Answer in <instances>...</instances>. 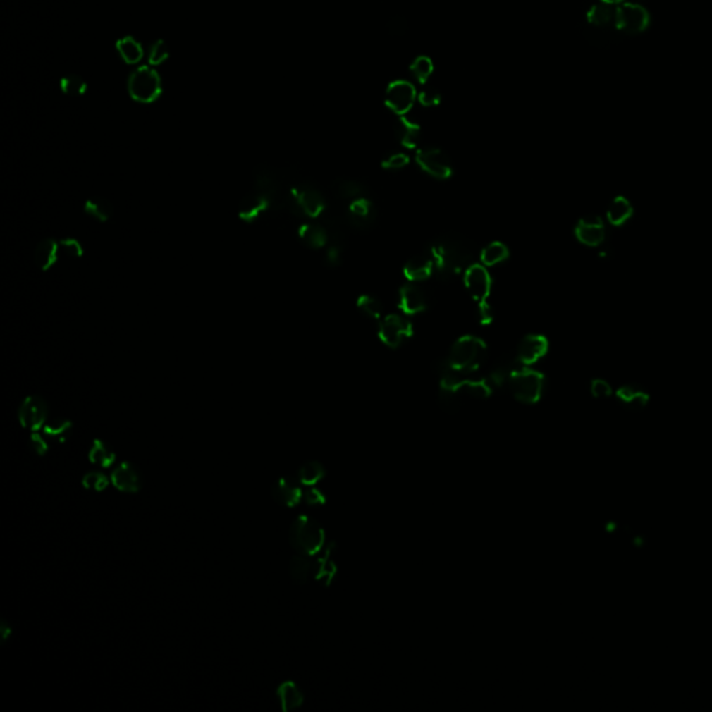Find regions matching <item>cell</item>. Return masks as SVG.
I'll return each mask as SVG.
<instances>
[{
  "label": "cell",
  "instance_id": "obj_1",
  "mask_svg": "<svg viewBox=\"0 0 712 712\" xmlns=\"http://www.w3.org/2000/svg\"><path fill=\"white\" fill-rule=\"evenodd\" d=\"M651 24L650 11L639 0L610 4L596 1L586 13V35L593 44L644 34Z\"/></svg>",
  "mask_w": 712,
  "mask_h": 712
},
{
  "label": "cell",
  "instance_id": "obj_2",
  "mask_svg": "<svg viewBox=\"0 0 712 712\" xmlns=\"http://www.w3.org/2000/svg\"><path fill=\"white\" fill-rule=\"evenodd\" d=\"M430 251L434 257L436 271L443 280H448L462 271L465 273V270L473 264V251L460 237L448 235L438 238L434 241Z\"/></svg>",
  "mask_w": 712,
  "mask_h": 712
},
{
  "label": "cell",
  "instance_id": "obj_3",
  "mask_svg": "<svg viewBox=\"0 0 712 712\" xmlns=\"http://www.w3.org/2000/svg\"><path fill=\"white\" fill-rule=\"evenodd\" d=\"M487 354L486 343L474 336H463L453 345L447 360V366L465 372L474 373Z\"/></svg>",
  "mask_w": 712,
  "mask_h": 712
},
{
  "label": "cell",
  "instance_id": "obj_4",
  "mask_svg": "<svg viewBox=\"0 0 712 712\" xmlns=\"http://www.w3.org/2000/svg\"><path fill=\"white\" fill-rule=\"evenodd\" d=\"M290 544L298 554L314 556L324 544V532L309 516H300L290 527Z\"/></svg>",
  "mask_w": 712,
  "mask_h": 712
},
{
  "label": "cell",
  "instance_id": "obj_5",
  "mask_svg": "<svg viewBox=\"0 0 712 712\" xmlns=\"http://www.w3.org/2000/svg\"><path fill=\"white\" fill-rule=\"evenodd\" d=\"M509 387L513 397L523 404H536L544 390V376L529 369H513L509 376Z\"/></svg>",
  "mask_w": 712,
  "mask_h": 712
},
{
  "label": "cell",
  "instance_id": "obj_6",
  "mask_svg": "<svg viewBox=\"0 0 712 712\" xmlns=\"http://www.w3.org/2000/svg\"><path fill=\"white\" fill-rule=\"evenodd\" d=\"M128 94L138 103H152L161 94V80L151 66L135 68L128 78Z\"/></svg>",
  "mask_w": 712,
  "mask_h": 712
},
{
  "label": "cell",
  "instance_id": "obj_7",
  "mask_svg": "<svg viewBox=\"0 0 712 712\" xmlns=\"http://www.w3.org/2000/svg\"><path fill=\"white\" fill-rule=\"evenodd\" d=\"M286 204L294 214L306 216L309 219L320 217L326 209L323 195L307 184L291 188L286 198Z\"/></svg>",
  "mask_w": 712,
  "mask_h": 712
},
{
  "label": "cell",
  "instance_id": "obj_8",
  "mask_svg": "<svg viewBox=\"0 0 712 712\" xmlns=\"http://www.w3.org/2000/svg\"><path fill=\"white\" fill-rule=\"evenodd\" d=\"M463 283L469 295L479 304H487L491 293V276L484 264H470L463 274Z\"/></svg>",
  "mask_w": 712,
  "mask_h": 712
},
{
  "label": "cell",
  "instance_id": "obj_9",
  "mask_svg": "<svg viewBox=\"0 0 712 712\" xmlns=\"http://www.w3.org/2000/svg\"><path fill=\"white\" fill-rule=\"evenodd\" d=\"M48 413L49 407L42 397L28 395L18 407V420L24 429L38 431L47 424Z\"/></svg>",
  "mask_w": 712,
  "mask_h": 712
},
{
  "label": "cell",
  "instance_id": "obj_10",
  "mask_svg": "<svg viewBox=\"0 0 712 712\" xmlns=\"http://www.w3.org/2000/svg\"><path fill=\"white\" fill-rule=\"evenodd\" d=\"M416 161L429 176L447 180L453 176V167L448 156L440 148H423L416 153Z\"/></svg>",
  "mask_w": 712,
  "mask_h": 712
},
{
  "label": "cell",
  "instance_id": "obj_11",
  "mask_svg": "<svg viewBox=\"0 0 712 712\" xmlns=\"http://www.w3.org/2000/svg\"><path fill=\"white\" fill-rule=\"evenodd\" d=\"M412 334L413 327L410 321L398 314L387 316L379 326V337L381 343L390 348H398L404 338H409Z\"/></svg>",
  "mask_w": 712,
  "mask_h": 712
},
{
  "label": "cell",
  "instance_id": "obj_12",
  "mask_svg": "<svg viewBox=\"0 0 712 712\" xmlns=\"http://www.w3.org/2000/svg\"><path fill=\"white\" fill-rule=\"evenodd\" d=\"M416 101L415 87L407 81H394L386 92V104L397 114L407 113Z\"/></svg>",
  "mask_w": 712,
  "mask_h": 712
},
{
  "label": "cell",
  "instance_id": "obj_13",
  "mask_svg": "<svg viewBox=\"0 0 712 712\" xmlns=\"http://www.w3.org/2000/svg\"><path fill=\"white\" fill-rule=\"evenodd\" d=\"M271 206H274V202L270 197L252 191L251 194L245 195L241 202L238 204V219L247 224H252L259 217H262Z\"/></svg>",
  "mask_w": 712,
  "mask_h": 712
},
{
  "label": "cell",
  "instance_id": "obj_14",
  "mask_svg": "<svg viewBox=\"0 0 712 712\" xmlns=\"http://www.w3.org/2000/svg\"><path fill=\"white\" fill-rule=\"evenodd\" d=\"M575 235L586 247H599L606 240L604 221L597 216L583 217L575 227Z\"/></svg>",
  "mask_w": 712,
  "mask_h": 712
},
{
  "label": "cell",
  "instance_id": "obj_15",
  "mask_svg": "<svg viewBox=\"0 0 712 712\" xmlns=\"http://www.w3.org/2000/svg\"><path fill=\"white\" fill-rule=\"evenodd\" d=\"M300 480L291 477H281L274 481L271 487L273 500L287 508L297 507L304 498V491L300 486Z\"/></svg>",
  "mask_w": 712,
  "mask_h": 712
},
{
  "label": "cell",
  "instance_id": "obj_16",
  "mask_svg": "<svg viewBox=\"0 0 712 712\" xmlns=\"http://www.w3.org/2000/svg\"><path fill=\"white\" fill-rule=\"evenodd\" d=\"M113 486L123 493H138L142 487V477L138 469L130 462H123L111 472Z\"/></svg>",
  "mask_w": 712,
  "mask_h": 712
},
{
  "label": "cell",
  "instance_id": "obj_17",
  "mask_svg": "<svg viewBox=\"0 0 712 712\" xmlns=\"http://www.w3.org/2000/svg\"><path fill=\"white\" fill-rule=\"evenodd\" d=\"M548 351V340L544 336L530 334L523 338L517 348V362L523 366H530L540 360Z\"/></svg>",
  "mask_w": 712,
  "mask_h": 712
},
{
  "label": "cell",
  "instance_id": "obj_18",
  "mask_svg": "<svg viewBox=\"0 0 712 712\" xmlns=\"http://www.w3.org/2000/svg\"><path fill=\"white\" fill-rule=\"evenodd\" d=\"M436 270V263L431 251H424L413 256L404 267V274L409 281L417 283L427 280Z\"/></svg>",
  "mask_w": 712,
  "mask_h": 712
},
{
  "label": "cell",
  "instance_id": "obj_19",
  "mask_svg": "<svg viewBox=\"0 0 712 712\" xmlns=\"http://www.w3.org/2000/svg\"><path fill=\"white\" fill-rule=\"evenodd\" d=\"M254 190L270 197L274 204L281 201L280 181H278L277 174L270 167L259 166L254 168Z\"/></svg>",
  "mask_w": 712,
  "mask_h": 712
},
{
  "label": "cell",
  "instance_id": "obj_20",
  "mask_svg": "<svg viewBox=\"0 0 712 712\" xmlns=\"http://www.w3.org/2000/svg\"><path fill=\"white\" fill-rule=\"evenodd\" d=\"M398 305L407 314H417L427 309V298L417 286L405 284L400 288Z\"/></svg>",
  "mask_w": 712,
  "mask_h": 712
},
{
  "label": "cell",
  "instance_id": "obj_21",
  "mask_svg": "<svg viewBox=\"0 0 712 712\" xmlns=\"http://www.w3.org/2000/svg\"><path fill=\"white\" fill-rule=\"evenodd\" d=\"M61 254L60 250V243L56 241L54 238H47L42 240L34 252L35 264L39 267L42 271H48L57 263L59 256Z\"/></svg>",
  "mask_w": 712,
  "mask_h": 712
},
{
  "label": "cell",
  "instance_id": "obj_22",
  "mask_svg": "<svg viewBox=\"0 0 712 712\" xmlns=\"http://www.w3.org/2000/svg\"><path fill=\"white\" fill-rule=\"evenodd\" d=\"M298 237L301 243L310 250H320L329 243V231L314 223H305L298 228Z\"/></svg>",
  "mask_w": 712,
  "mask_h": 712
},
{
  "label": "cell",
  "instance_id": "obj_23",
  "mask_svg": "<svg viewBox=\"0 0 712 712\" xmlns=\"http://www.w3.org/2000/svg\"><path fill=\"white\" fill-rule=\"evenodd\" d=\"M420 125L407 120L405 117L398 118L395 123V137L400 144L409 149H415L420 141Z\"/></svg>",
  "mask_w": 712,
  "mask_h": 712
},
{
  "label": "cell",
  "instance_id": "obj_24",
  "mask_svg": "<svg viewBox=\"0 0 712 712\" xmlns=\"http://www.w3.org/2000/svg\"><path fill=\"white\" fill-rule=\"evenodd\" d=\"M277 697L284 711H293L302 706L304 696L298 686L293 682H284L277 689Z\"/></svg>",
  "mask_w": 712,
  "mask_h": 712
},
{
  "label": "cell",
  "instance_id": "obj_25",
  "mask_svg": "<svg viewBox=\"0 0 712 712\" xmlns=\"http://www.w3.org/2000/svg\"><path fill=\"white\" fill-rule=\"evenodd\" d=\"M633 214V206L625 197H616L607 210V217L612 226L625 224Z\"/></svg>",
  "mask_w": 712,
  "mask_h": 712
},
{
  "label": "cell",
  "instance_id": "obj_26",
  "mask_svg": "<svg viewBox=\"0 0 712 712\" xmlns=\"http://www.w3.org/2000/svg\"><path fill=\"white\" fill-rule=\"evenodd\" d=\"M348 217H350V221L356 227H362V226L367 224L370 221V219L373 217V204L366 197L356 198L350 204Z\"/></svg>",
  "mask_w": 712,
  "mask_h": 712
},
{
  "label": "cell",
  "instance_id": "obj_27",
  "mask_svg": "<svg viewBox=\"0 0 712 712\" xmlns=\"http://www.w3.org/2000/svg\"><path fill=\"white\" fill-rule=\"evenodd\" d=\"M116 48L120 53L121 59L127 64H137L144 57V49H142L141 44L133 37H124V38L118 39L116 44Z\"/></svg>",
  "mask_w": 712,
  "mask_h": 712
},
{
  "label": "cell",
  "instance_id": "obj_28",
  "mask_svg": "<svg viewBox=\"0 0 712 712\" xmlns=\"http://www.w3.org/2000/svg\"><path fill=\"white\" fill-rule=\"evenodd\" d=\"M616 395L626 407H629L633 410L643 409L649 403V395L644 391H642L636 387H632V386L620 387L618 390Z\"/></svg>",
  "mask_w": 712,
  "mask_h": 712
},
{
  "label": "cell",
  "instance_id": "obj_29",
  "mask_svg": "<svg viewBox=\"0 0 712 712\" xmlns=\"http://www.w3.org/2000/svg\"><path fill=\"white\" fill-rule=\"evenodd\" d=\"M84 211L91 219H94L99 223H106L110 220V217L113 214V206L106 198H94V200H88L84 204Z\"/></svg>",
  "mask_w": 712,
  "mask_h": 712
},
{
  "label": "cell",
  "instance_id": "obj_30",
  "mask_svg": "<svg viewBox=\"0 0 712 712\" xmlns=\"http://www.w3.org/2000/svg\"><path fill=\"white\" fill-rule=\"evenodd\" d=\"M313 563L309 556L298 554L290 560V575L297 584H305L312 572Z\"/></svg>",
  "mask_w": 712,
  "mask_h": 712
},
{
  "label": "cell",
  "instance_id": "obj_31",
  "mask_svg": "<svg viewBox=\"0 0 712 712\" xmlns=\"http://www.w3.org/2000/svg\"><path fill=\"white\" fill-rule=\"evenodd\" d=\"M334 192L337 197L343 198V200H356V198H360V197H364V185L360 184L359 181H355V180H350V178H340L334 183Z\"/></svg>",
  "mask_w": 712,
  "mask_h": 712
},
{
  "label": "cell",
  "instance_id": "obj_32",
  "mask_svg": "<svg viewBox=\"0 0 712 712\" xmlns=\"http://www.w3.org/2000/svg\"><path fill=\"white\" fill-rule=\"evenodd\" d=\"M90 460L94 465H98L102 467H110L116 460V454L111 451V448L104 441L95 440L92 443L91 450H90Z\"/></svg>",
  "mask_w": 712,
  "mask_h": 712
},
{
  "label": "cell",
  "instance_id": "obj_33",
  "mask_svg": "<svg viewBox=\"0 0 712 712\" xmlns=\"http://www.w3.org/2000/svg\"><path fill=\"white\" fill-rule=\"evenodd\" d=\"M509 256L508 247L504 245L503 243L494 241L489 244L480 254V260L484 266H494L498 264L504 260H507Z\"/></svg>",
  "mask_w": 712,
  "mask_h": 712
},
{
  "label": "cell",
  "instance_id": "obj_34",
  "mask_svg": "<svg viewBox=\"0 0 712 712\" xmlns=\"http://www.w3.org/2000/svg\"><path fill=\"white\" fill-rule=\"evenodd\" d=\"M326 474L324 466L316 460H309L304 463L298 470V480L306 486H313L320 481Z\"/></svg>",
  "mask_w": 712,
  "mask_h": 712
},
{
  "label": "cell",
  "instance_id": "obj_35",
  "mask_svg": "<svg viewBox=\"0 0 712 712\" xmlns=\"http://www.w3.org/2000/svg\"><path fill=\"white\" fill-rule=\"evenodd\" d=\"M356 306H357L359 312L362 314H364L367 319H370L373 321H380L381 320L383 306H381V304L376 298H373L370 295H362V297L357 298Z\"/></svg>",
  "mask_w": 712,
  "mask_h": 712
},
{
  "label": "cell",
  "instance_id": "obj_36",
  "mask_svg": "<svg viewBox=\"0 0 712 712\" xmlns=\"http://www.w3.org/2000/svg\"><path fill=\"white\" fill-rule=\"evenodd\" d=\"M60 88L66 95L80 97L87 91V82L80 75L70 74V75H66L61 78Z\"/></svg>",
  "mask_w": 712,
  "mask_h": 712
},
{
  "label": "cell",
  "instance_id": "obj_37",
  "mask_svg": "<svg viewBox=\"0 0 712 712\" xmlns=\"http://www.w3.org/2000/svg\"><path fill=\"white\" fill-rule=\"evenodd\" d=\"M433 61L431 59H429L427 56H420V57H416L413 60V63L410 64V71L412 74L422 82H424L426 80H429V77L433 73Z\"/></svg>",
  "mask_w": 712,
  "mask_h": 712
},
{
  "label": "cell",
  "instance_id": "obj_38",
  "mask_svg": "<svg viewBox=\"0 0 712 712\" xmlns=\"http://www.w3.org/2000/svg\"><path fill=\"white\" fill-rule=\"evenodd\" d=\"M336 572V565L331 560V547L324 551V556L317 560V567H316V579L317 580H329L333 577Z\"/></svg>",
  "mask_w": 712,
  "mask_h": 712
},
{
  "label": "cell",
  "instance_id": "obj_39",
  "mask_svg": "<svg viewBox=\"0 0 712 712\" xmlns=\"http://www.w3.org/2000/svg\"><path fill=\"white\" fill-rule=\"evenodd\" d=\"M71 429H73V423L70 420L56 419L51 422H47V424L44 426V433L49 437H57L63 441L64 440L63 437L67 436L71 431Z\"/></svg>",
  "mask_w": 712,
  "mask_h": 712
},
{
  "label": "cell",
  "instance_id": "obj_40",
  "mask_svg": "<svg viewBox=\"0 0 712 712\" xmlns=\"http://www.w3.org/2000/svg\"><path fill=\"white\" fill-rule=\"evenodd\" d=\"M59 243H60L61 254H66L67 257H71V259H80V257H82L85 250H84V245L81 244L80 240L68 237V238L60 240Z\"/></svg>",
  "mask_w": 712,
  "mask_h": 712
},
{
  "label": "cell",
  "instance_id": "obj_41",
  "mask_svg": "<svg viewBox=\"0 0 712 712\" xmlns=\"http://www.w3.org/2000/svg\"><path fill=\"white\" fill-rule=\"evenodd\" d=\"M82 484L88 490L103 491L109 486V480L101 472H90L82 477Z\"/></svg>",
  "mask_w": 712,
  "mask_h": 712
},
{
  "label": "cell",
  "instance_id": "obj_42",
  "mask_svg": "<svg viewBox=\"0 0 712 712\" xmlns=\"http://www.w3.org/2000/svg\"><path fill=\"white\" fill-rule=\"evenodd\" d=\"M387 30L393 37H403L407 31V21L404 16H393L387 23Z\"/></svg>",
  "mask_w": 712,
  "mask_h": 712
},
{
  "label": "cell",
  "instance_id": "obj_43",
  "mask_svg": "<svg viewBox=\"0 0 712 712\" xmlns=\"http://www.w3.org/2000/svg\"><path fill=\"white\" fill-rule=\"evenodd\" d=\"M407 163H409V157L405 153H393L383 160L381 166L386 170H400V168L407 166Z\"/></svg>",
  "mask_w": 712,
  "mask_h": 712
},
{
  "label": "cell",
  "instance_id": "obj_44",
  "mask_svg": "<svg viewBox=\"0 0 712 712\" xmlns=\"http://www.w3.org/2000/svg\"><path fill=\"white\" fill-rule=\"evenodd\" d=\"M343 241H331L329 248H327V252H326V259H327V263L330 266H338L343 260Z\"/></svg>",
  "mask_w": 712,
  "mask_h": 712
},
{
  "label": "cell",
  "instance_id": "obj_45",
  "mask_svg": "<svg viewBox=\"0 0 712 712\" xmlns=\"http://www.w3.org/2000/svg\"><path fill=\"white\" fill-rule=\"evenodd\" d=\"M168 57V49H167V45L160 39L157 42L153 44L152 49H151V54H149V63L152 66H159L161 64L164 60H167Z\"/></svg>",
  "mask_w": 712,
  "mask_h": 712
},
{
  "label": "cell",
  "instance_id": "obj_46",
  "mask_svg": "<svg viewBox=\"0 0 712 712\" xmlns=\"http://www.w3.org/2000/svg\"><path fill=\"white\" fill-rule=\"evenodd\" d=\"M590 391L596 398H606L612 394V387L603 379H596L591 381Z\"/></svg>",
  "mask_w": 712,
  "mask_h": 712
},
{
  "label": "cell",
  "instance_id": "obj_47",
  "mask_svg": "<svg viewBox=\"0 0 712 712\" xmlns=\"http://www.w3.org/2000/svg\"><path fill=\"white\" fill-rule=\"evenodd\" d=\"M30 446H31V448L34 450V453H35L37 455H39V457L47 455V454H48V451H49V446H48V443H47V441H45V438H44L39 433H37V431H34V433L31 434V437H30Z\"/></svg>",
  "mask_w": 712,
  "mask_h": 712
},
{
  "label": "cell",
  "instance_id": "obj_48",
  "mask_svg": "<svg viewBox=\"0 0 712 712\" xmlns=\"http://www.w3.org/2000/svg\"><path fill=\"white\" fill-rule=\"evenodd\" d=\"M440 99H441L440 92L433 87H427L419 94V101L424 106H434L440 102Z\"/></svg>",
  "mask_w": 712,
  "mask_h": 712
},
{
  "label": "cell",
  "instance_id": "obj_49",
  "mask_svg": "<svg viewBox=\"0 0 712 712\" xmlns=\"http://www.w3.org/2000/svg\"><path fill=\"white\" fill-rule=\"evenodd\" d=\"M304 498L309 505H317L324 501V497L316 489H309L306 493H304Z\"/></svg>",
  "mask_w": 712,
  "mask_h": 712
},
{
  "label": "cell",
  "instance_id": "obj_50",
  "mask_svg": "<svg viewBox=\"0 0 712 712\" xmlns=\"http://www.w3.org/2000/svg\"><path fill=\"white\" fill-rule=\"evenodd\" d=\"M479 317H480L481 324H490L493 321L494 314H493V310L489 304L479 305Z\"/></svg>",
  "mask_w": 712,
  "mask_h": 712
},
{
  "label": "cell",
  "instance_id": "obj_51",
  "mask_svg": "<svg viewBox=\"0 0 712 712\" xmlns=\"http://www.w3.org/2000/svg\"><path fill=\"white\" fill-rule=\"evenodd\" d=\"M10 634H11V627H10V625H8L4 619H1V623H0V636H1V642H6V640L10 637Z\"/></svg>",
  "mask_w": 712,
  "mask_h": 712
},
{
  "label": "cell",
  "instance_id": "obj_52",
  "mask_svg": "<svg viewBox=\"0 0 712 712\" xmlns=\"http://www.w3.org/2000/svg\"><path fill=\"white\" fill-rule=\"evenodd\" d=\"M603 3H610V4H620V3H627V1H634V0H599Z\"/></svg>",
  "mask_w": 712,
  "mask_h": 712
}]
</instances>
